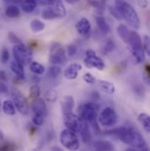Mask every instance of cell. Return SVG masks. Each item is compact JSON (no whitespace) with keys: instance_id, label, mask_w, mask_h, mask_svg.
<instances>
[{"instance_id":"cell-41","label":"cell","mask_w":150,"mask_h":151,"mask_svg":"<svg viewBox=\"0 0 150 151\" xmlns=\"http://www.w3.org/2000/svg\"><path fill=\"white\" fill-rule=\"evenodd\" d=\"M9 89L7 84L4 82H0V94H6L8 93Z\"/></svg>"},{"instance_id":"cell-2","label":"cell","mask_w":150,"mask_h":151,"mask_svg":"<svg viewBox=\"0 0 150 151\" xmlns=\"http://www.w3.org/2000/svg\"><path fill=\"white\" fill-rule=\"evenodd\" d=\"M115 7L119 12L122 19H125L129 26L136 29L140 27V17L131 4L126 0H115Z\"/></svg>"},{"instance_id":"cell-1","label":"cell","mask_w":150,"mask_h":151,"mask_svg":"<svg viewBox=\"0 0 150 151\" xmlns=\"http://www.w3.org/2000/svg\"><path fill=\"white\" fill-rule=\"evenodd\" d=\"M107 134L117 136L122 142L133 149L141 150L145 149L147 146L141 134L130 125H125L116 129L107 131Z\"/></svg>"},{"instance_id":"cell-36","label":"cell","mask_w":150,"mask_h":151,"mask_svg":"<svg viewBox=\"0 0 150 151\" xmlns=\"http://www.w3.org/2000/svg\"><path fill=\"white\" fill-rule=\"evenodd\" d=\"M83 81H84L85 83H87L88 84H94V83H96V78H95V76L92 75V74L89 73V72L83 74Z\"/></svg>"},{"instance_id":"cell-5","label":"cell","mask_w":150,"mask_h":151,"mask_svg":"<svg viewBox=\"0 0 150 151\" xmlns=\"http://www.w3.org/2000/svg\"><path fill=\"white\" fill-rule=\"evenodd\" d=\"M12 53L15 61H17L23 66L27 65L32 62V50L30 47H27L23 43L14 45V47H12Z\"/></svg>"},{"instance_id":"cell-22","label":"cell","mask_w":150,"mask_h":151,"mask_svg":"<svg viewBox=\"0 0 150 151\" xmlns=\"http://www.w3.org/2000/svg\"><path fill=\"white\" fill-rule=\"evenodd\" d=\"M131 52L134 57V59L136 60L137 63H142L145 61L146 55H145V51L143 49V47H136V48H131Z\"/></svg>"},{"instance_id":"cell-20","label":"cell","mask_w":150,"mask_h":151,"mask_svg":"<svg viewBox=\"0 0 150 151\" xmlns=\"http://www.w3.org/2000/svg\"><path fill=\"white\" fill-rule=\"evenodd\" d=\"M96 23H97V26L98 27L99 30H100L104 35L110 34V32H111V27H110L109 24L106 22V19L103 17V15H97V16H96Z\"/></svg>"},{"instance_id":"cell-13","label":"cell","mask_w":150,"mask_h":151,"mask_svg":"<svg viewBox=\"0 0 150 151\" xmlns=\"http://www.w3.org/2000/svg\"><path fill=\"white\" fill-rule=\"evenodd\" d=\"M32 110L34 114H38V115H41L43 117H45L47 113V105L44 101V99L37 98L34 99L32 102Z\"/></svg>"},{"instance_id":"cell-21","label":"cell","mask_w":150,"mask_h":151,"mask_svg":"<svg viewBox=\"0 0 150 151\" xmlns=\"http://www.w3.org/2000/svg\"><path fill=\"white\" fill-rule=\"evenodd\" d=\"M2 108H3V112L6 115L13 116L16 113V108H15V106H14L12 100L5 99L2 104Z\"/></svg>"},{"instance_id":"cell-45","label":"cell","mask_w":150,"mask_h":151,"mask_svg":"<svg viewBox=\"0 0 150 151\" xmlns=\"http://www.w3.org/2000/svg\"><path fill=\"white\" fill-rule=\"evenodd\" d=\"M50 150L51 151H63L60 147H58V146H53V147H51V149H50Z\"/></svg>"},{"instance_id":"cell-38","label":"cell","mask_w":150,"mask_h":151,"mask_svg":"<svg viewBox=\"0 0 150 151\" xmlns=\"http://www.w3.org/2000/svg\"><path fill=\"white\" fill-rule=\"evenodd\" d=\"M8 39H9V40H10L11 43H13V44H15V45L22 43L21 40L14 33H12V32H10V33H9V35H8Z\"/></svg>"},{"instance_id":"cell-33","label":"cell","mask_w":150,"mask_h":151,"mask_svg":"<svg viewBox=\"0 0 150 151\" xmlns=\"http://www.w3.org/2000/svg\"><path fill=\"white\" fill-rule=\"evenodd\" d=\"M15 145H11L9 142H3V139H0V151H14Z\"/></svg>"},{"instance_id":"cell-35","label":"cell","mask_w":150,"mask_h":151,"mask_svg":"<svg viewBox=\"0 0 150 151\" xmlns=\"http://www.w3.org/2000/svg\"><path fill=\"white\" fill-rule=\"evenodd\" d=\"M115 48V44L112 40H108L104 47V53L105 54H109Z\"/></svg>"},{"instance_id":"cell-12","label":"cell","mask_w":150,"mask_h":151,"mask_svg":"<svg viewBox=\"0 0 150 151\" xmlns=\"http://www.w3.org/2000/svg\"><path fill=\"white\" fill-rule=\"evenodd\" d=\"M75 29H76V32L81 36L88 37L90 34V31H91V26H90V21L87 19L83 18L76 23Z\"/></svg>"},{"instance_id":"cell-6","label":"cell","mask_w":150,"mask_h":151,"mask_svg":"<svg viewBox=\"0 0 150 151\" xmlns=\"http://www.w3.org/2000/svg\"><path fill=\"white\" fill-rule=\"evenodd\" d=\"M60 142L62 145L68 150L70 151H76L79 147V140L75 134V133L65 128L61 132L60 134Z\"/></svg>"},{"instance_id":"cell-46","label":"cell","mask_w":150,"mask_h":151,"mask_svg":"<svg viewBox=\"0 0 150 151\" xmlns=\"http://www.w3.org/2000/svg\"><path fill=\"white\" fill-rule=\"evenodd\" d=\"M67 3H69V4H77L80 0H65Z\"/></svg>"},{"instance_id":"cell-27","label":"cell","mask_w":150,"mask_h":151,"mask_svg":"<svg viewBox=\"0 0 150 151\" xmlns=\"http://www.w3.org/2000/svg\"><path fill=\"white\" fill-rule=\"evenodd\" d=\"M29 69L34 75H42L45 72V67L38 62H31L29 63Z\"/></svg>"},{"instance_id":"cell-30","label":"cell","mask_w":150,"mask_h":151,"mask_svg":"<svg viewBox=\"0 0 150 151\" xmlns=\"http://www.w3.org/2000/svg\"><path fill=\"white\" fill-rule=\"evenodd\" d=\"M62 72V69L58 65H53L48 69L47 76L51 78H56Z\"/></svg>"},{"instance_id":"cell-7","label":"cell","mask_w":150,"mask_h":151,"mask_svg":"<svg viewBox=\"0 0 150 151\" xmlns=\"http://www.w3.org/2000/svg\"><path fill=\"white\" fill-rule=\"evenodd\" d=\"M49 63L53 65L62 64L66 61L65 48L57 42H54L50 46L49 51Z\"/></svg>"},{"instance_id":"cell-14","label":"cell","mask_w":150,"mask_h":151,"mask_svg":"<svg viewBox=\"0 0 150 151\" xmlns=\"http://www.w3.org/2000/svg\"><path fill=\"white\" fill-rule=\"evenodd\" d=\"M83 66L79 63H72L69 65L64 70V77L69 80H74L78 76V72L81 71Z\"/></svg>"},{"instance_id":"cell-47","label":"cell","mask_w":150,"mask_h":151,"mask_svg":"<svg viewBox=\"0 0 150 151\" xmlns=\"http://www.w3.org/2000/svg\"><path fill=\"white\" fill-rule=\"evenodd\" d=\"M34 83H38V82H39V78L38 77L37 75L34 76Z\"/></svg>"},{"instance_id":"cell-49","label":"cell","mask_w":150,"mask_h":151,"mask_svg":"<svg viewBox=\"0 0 150 151\" xmlns=\"http://www.w3.org/2000/svg\"><path fill=\"white\" fill-rule=\"evenodd\" d=\"M0 106H1V101H0Z\"/></svg>"},{"instance_id":"cell-43","label":"cell","mask_w":150,"mask_h":151,"mask_svg":"<svg viewBox=\"0 0 150 151\" xmlns=\"http://www.w3.org/2000/svg\"><path fill=\"white\" fill-rule=\"evenodd\" d=\"M7 81V75L5 73V71L1 70H0V82H6Z\"/></svg>"},{"instance_id":"cell-31","label":"cell","mask_w":150,"mask_h":151,"mask_svg":"<svg viewBox=\"0 0 150 151\" xmlns=\"http://www.w3.org/2000/svg\"><path fill=\"white\" fill-rule=\"evenodd\" d=\"M29 95L32 99H37V98H39L40 96V88L39 86L34 83L33 84L31 87H30V91H29Z\"/></svg>"},{"instance_id":"cell-10","label":"cell","mask_w":150,"mask_h":151,"mask_svg":"<svg viewBox=\"0 0 150 151\" xmlns=\"http://www.w3.org/2000/svg\"><path fill=\"white\" fill-rule=\"evenodd\" d=\"M11 94L16 109L21 114L27 115L29 113V105L25 96L18 90H13Z\"/></svg>"},{"instance_id":"cell-18","label":"cell","mask_w":150,"mask_h":151,"mask_svg":"<svg viewBox=\"0 0 150 151\" xmlns=\"http://www.w3.org/2000/svg\"><path fill=\"white\" fill-rule=\"evenodd\" d=\"M18 3L19 4L22 11L26 13L33 12L37 6L36 0H18Z\"/></svg>"},{"instance_id":"cell-44","label":"cell","mask_w":150,"mask_h":151,"mask_svg":"<svg viewBox=\"0 0 150 151\" xmlns=\"http://www.w3.org/2000/svg\"><path fill=\"white\" fill-rule=\"evenodd\" d=\"M126 151H149L148 150V149L147 148H145V149H141V150H138V149H133V148H130V149H128Z\"/></svg>"},{"instance_id":"cell-19","label":"cell","mask_w":150,"mask_h":151,"mask_svg":"<svg viewBox=\"0 0 150 151\" xmlns=\"http://www.w3.org/2000/svg\"><path fill=\"white\" fill-rule=\"evenodd\" d=\"M95 151H114V146L108 141H97L93 143Z\"/></svg>"},{"instance_id":"cell-17","label":"cell","mask_w":150,"mask_h":151,"mask_svg":"<svg viewBox=\"0 0 150 151\" xmlns=\"http://www.w3.org/2000/svg\"><path fill=\"white\" fill-rule=\"evenodd\" d=\"M11 70V71L15 74L16 77L19 78L20 80L25 79L26 77V73H25V70H24V66L22 64H20L19 63H18L17 61H12L10 64Z\"/></svg>"},{"instance_id":"cell-37","label":"cell","mask_w":150,"mask_h":151,"mask_svg":"<svg viewBox=\"0 0 150 151\" xmlns=\"http://www.w3.org/2000/svg\"><path fill=\"white\" fill-rule=\"evenodd\" d=\"M142 47L147 55H150V40L148 35H145L143 37V41H142Z\"/></svg>"},{"instance_id":"cell-34","label":"cell","mask_w":150,"mask_h":151,"mask_svg":"<svg viewBox=\"0 0 150 151\" xmlns=\"http://www.w3.org/2000/svg\"><path fill=\"white\" fill-rule=\"evenodd\" d=\"M108 10L110 12V13L112 14V16L114 17L117 20H121L122 19V17L119 13V12L118 11V9L115 7V5H108Z\"/></svg>"},{"instance_id":"cell-39","label":"cell","mask_w":150,"mask_h":151,"mask_svg":"<svg viewBox=\"0 0 150 151\" xmlns=\"http://www.w3.org/2000/svg\"><path fill=\"white\" fill-rule=\"evenodd\" d=\"M33 123L35 126H41L44 123V117L41 115H38V114H34L33 117Z\"/></svg>"},{"instance_id":"cell-8","label":"cell","mask_w":150,"mask_h":151,"mask_svg":"<svg viewBox=\"0 0 150 151\" xmlns=\"http://www.w3.org/2000/svg\"><path fill=\"white\" fill-rule=\"evenodd\" d=\"M98 119L101 126L108 127L115 126L118 123V119L116 111L110 106L104 108L100 112Z\"/></svg>"},{"instance_id":"cell-25","label":"cell","mask_w":150,"mask_h":151,"mask_svg":"<svg viewBox=\"0 0 150 151\" xmlns=\"http://www.w3.org/2000/svg\"><path fill=\"white\" fill-rule=\"evenodd\" d=\"M138 121L143 127L147 133L150 132V116L147 113H140L138 115Z\"/></svg>"},{"instance_id":"cell-28","label":"cell","mask_w":150,"mask_h":151,"mask_svg":"<svg viewBox=\"0 0 150 151\" xmlns=\"http://www.w3.org/2000/svg\"><path fill=\"white\" fill-rule=\"evenodd\" d=\"M30 28L32 29L33 32L38 33V32H40V31L44 30L45 24L42 21L39 20V19H33L30 22Z\"/></svg>"},{"instance_id":"cell-32","label":"cell","mask_w":150,"mask_h":151,"mask_svg":"<svg viewBox=\"0 0 150 151\" xmlns=\"http://www.w3.org/2000/svg\"><path fill=\"white\" fill-rule=\"evenodd\" d=\"M9 60H10V52L6 47H3L0 53V61L3 63H8Z\"/></svg>"},{"instance_id":"cell-9","label":"cell","mask_w":150,"mask_h":151,"mask_svg":"<svg viewBox=\"0 0 150 151\" xmlns=\"http://www.w3.org/2000/svg\"><path fill=\"white\" fill-rule=\"evenodd\" d=\"M83 63L89 69L95 68L98 70H104L106 68L105 62L102 60V58L98 56L96 52L92 49H89L86 51L85 57L83 59Z\"/></svg>"},{"instance_id":"cell-11","label":"cell","mask_w":150,"mask_h":151,"mask_svg":"<svg viewBox=\"0 0 150 151\" xmlns=\"http://www.w3.org/2000/svg\"><path fill=\"white\" fill-rule=\"evenodd\" d=\"M63 123L67 129L76 134L79 133L83 121L81 120L80 118L72 112V113L63 114Z\"/></svg>"},{"instance_id":"cell-29","label":"cell","mask_w":150,"mask_h":151,"mask_svg":"<svg viewBox=\"0 0 150 151\" xmlns=\"http://www.w3.org/2000/svg\"><path fill=\"white\" fill-rule=\"evenodd\" d=\"M58 98V92L55 90H48L45 93V99L49 103H54Z\"/></svg>"},{"instance_id":"cell-4","label":"cell","mask_w":150,"mask_h":151,"mask_svg":"<svg viewBox=\"0 0 150 151\" xmlns=\"http://www.w3.org/2000/svg\"><path fill=\"white\" fill-rule=\"evenodd\" d=\"M65 15H66V8L63 5L62 0H55L51 5L44 9L41 13V17L46 20L61 19L63 18Z\"/></svg>"},{"instance_id":"cell-26","label":"cell","mask_w":150,"mask_h":151,"mask_svg":"<svg viewBox=\"0 0 150 151\" xmlns=\"http://www.w3.org/2000/svg\"><path fill=\"white\" fill-rule=\"evenodd\" d=\"M5 15L8 18L14 19L20 15V11L16 4H9L5 9Z\"/></svg>"},{"instance_id":"cell-23","label":"cell","mask_w":150,"mask_h":151,"mask_svg":"<svg viewBox=\"0 0 150 151\" xmlns=\"http://www.w3.org/2000/svg\"><path fill=\"white\" fill-rule=\"evenodd\" d=\"M130 33H131V30H129L126 25L121 24L117 28V34H118V37L120 38L126 44L128 40V38L130 36Z\"/></svg>"},{"instance_id":"cell-24","label":"cell","mask_w":150,"mask_h":151,"mask_svg":"<svg viewBox=\"0 0 150 151\" xmlns=\"http://www.w3.org/2000/svg\"><path fill=\"white\" fill-rule=\"evenodd\" d=\"M98 83H99V86L102 89V91L104 92H106V94L113 95L115 92L116 88L113 83H111L109 81H106V80H99Z\"/></svg>"},{"instance_id":"cell-3","label":"cell","mask_w":150,"mask_h":151,"mask_svg":"<svg viewBox=\"0 0 150 151\" xmlns=\"http://www.w3.org/2000/svg\"><path fill=\"white\" fill-rule=\"evenodd\" d=\"M99 105L95 102H88L83 104L78 108V117L84 122L95 123L98 118V112L99 110Z\"/></svg>"},{"instance_id":"cell-15","label":"cell","mask_w":150,"mask_h":151,"mask_svg":"<svg viewBox=\"0 0 150 151\" xmlns=\"http://www.w3.org/2000/svg\"><path fill=\"white\" fill-rule=\"evenodd\" d=\"M79 134L81 135V138L83 139V142L86 143V144H89L92 141V134H91V131L90 129V127L88 125L87 122H84L83 123V126L79 131Z\"/></svg>"},{"instance_id":"cell-42","label":"cell","mask_w":150,"mask_h":151,"mask_svg":"<svg viewBox=\"0 0 150 151\" xmlns=\"http://www.w3.org/2000/svg\"><path fill=\"white\" fill-rule=\"evenodd\" d=\"M55 0H36L37 4L40 5H44V6H49L51 5Z\"/></svg>"},{"instance_id":"cell-40","label":"cell","mask_w":150,"mask_h":151,"mask_svg":"<svg viewBox=\"0 0 150 151\" xmlns=\"http://www.w3.org/2000/svg\"><path fill=\"white\" fill-rule=\"evenodd\" d=\"M76 52H77V47H76V46L71 44V45H70V46L68 47V54H69V55L74 56L75 54H76Z\"/></svg>"},{"instance_id":"cell-48","label":"cell","mask_w":150,"mask_h":151,"mask_svg":"<svg viewBox=\"0 0 150 151\" xmlns=\"http://www.w3.org/2000/svg\"><path fill=\"white\" fill-rule=\"evenodd\" d=\"M31 151H39V150H37V149H34V150H32Z\"/></svg>"},{"instance_id":"cell-16","label":"cell","mask_w":150,"mask_h":151,"mask_svg":"<svg viewBox=\"0 0 150 151\" xmlns=\"http://www.w3.org/2000/svg\"><path fill=\"white\" fill-rule=\"evenodd\" d=\"M75 107V99L72 96H65L62 102V111L63 114L72 113Z\"/></svg>"}]
</instances>
